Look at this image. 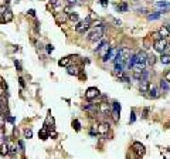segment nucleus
<instances>
[{"instance_id": "f257e3e1", "label": "nucleus", "mask_w": 170, "mask_h": 159, "mask_svg": "<svg viewBox=\"0 0 170 159\" xmlns=\"http://www.w3.org/2000/svg\"><path fill=\"white\" fill-rule=\"evenodd\" d=\"M103 33H105V26L103 24H101V26H92V30L88 33V38L92 43L99 41L103 37Z\"/></svg>"}, {"instance_id": "f03ea898", "label": "nucleus", "mask_w": 170, "mask_h": 159, "mask_svg": "<svg viewBox=\"0 0 170 159\" xmlns=\"http://www.w3.org/2000/svg\"><path fill=\"white\" fill-rule=\"evenodd\" d=\"M91 27H92V20L89 17H86L85 20H82V21L75 23V31L80 33V34H85Z\"/></svg>"}, {"instance_id": "7ed1b4c3", "label": "nucleus", "mask_w": 170, "mask_h": 159, "mask_svg": "<svg viewBox=\"0 0 170 159\" xmlns=\"http://www.w3.org/2000/svg\"><path fill=\"white\" fill-rule=\"evenodd\" d=\"M162 92H163V91L160 89V87H156L154 84H152V83H150V84H149V89H148V94H146V95H148L149 98L156 100V98H159V97L162 95Z\"/></svg>"}, {"instance_id": "20e7f679", "label": "nucleus", "mask_w": 170, "mask_h": 159, "mask_svg": "<svg viewBox=\"0 0 170 159\" xmlns=\"http://www.w3.org/2000/svg\"><path fill=\"white\" fill-rule=\"evenodd\" d=\"M97 97H99V89L97 88V87H89V88L85 91V98H86L88 101H92V100H95Z\"/></svg>"}, {"instance_id": "39448f33", "label": "nucleus", "mask_w": 170, "mask_h": 159, "mask_svg": "<svg viewBox=\"0 0 170 159\" xmlns=\"http://www.w3.org/2000/svg\"><path fill=\"white\" fill-rule=\"evenodd\" d=\"M166 46H167V41H166V38H159V40H156L154 43H153V47H154V50L156 51H159V53H163L165 51V48H166Z\"/></svg>"}, {"instance_id": "423d86ee", "label": "nucleus", "mask_w": 170, "mask_h": 159, "mask_svg": "<svg viewBox=\"0 0 170 159\" xmlns=\"http://www.w3.org/2000/svg\"><path fill=\"white\" fill-rule=\"evenodd\" d=\"M132 151L135 152L139 158H140V156H143V155H145V152H146L145 145H142L140 142H133V143H132Z\"/></svg>"}, {"instance_id": "0eeeda50", "label": "nucleus", "mask_w": 170, "mask_h": 159, "mask_svg": "<svg viewBox=\"0 0 170 159\" xmlns=\"http://www.w3.org/2000/svg\"><path fill=\"white\" fill-rule=\"evenodd\" d=\"M111 106H112V104H109L106 101H102V102L98 104V112H101L103 115H109L111 114Z\"/></svg>"}, {"instance_id": "6e6552de", "label": "nucleus", "mask_w": 170, "mask_h": 159, "mask_svg": "<svg viewBox=\"0 0 170 159\" xmlns=\"http://www.w3.org/2000/svg\"><path fill=\"white\" fill-rule=\"evenodd\" d=\"M13 12L12 10H9V9H6L3 13H1V16H0V21L1 23H10L12 20H13Z\"/></svg>"}, {"instance_id": "1a4fd4ad", "label": "nucleus", "mask_w": 170, "mask_h": 159, "mask_svg": "<svg viewBox=\"0 0 170 159\" xmlns=\"http://www.w3.org/2000/svg\"><path fill=\"white\" fill-rule=\"evenodd\" d=\"M82 109L88 111V112H89V115H91V117H94V115L98 112V105L91 104V102H86V104H84V105H82Z\"/></svg>"}, {"instance_id": "9d476101", "label": "nucleus", "mask_w": 170, "mask_h": 159, "mask_svg": "<svg viewBox=\"0 0 170 159\" xmlns=\"http://www.w3.org/2000/svg\"><path fill=\"white\" fill-rule=\"evenodd\" d=\"M55 21H57V24H63V23H65L68 20V14L67 13H55Z\"/></svg>"}, {"instance_id": "9b49d317", "label": "nucleus", "mask_w": 170, "mask_h": 159, "mask_svg": "<svg viewBox=\"0 0 170 159\" xmlns=\"http://www.w3.org/2000/svg\"><path fill=\"white\" fill-rule=\"evenodd\" d=\"M67 72L69 74V75H75V77H78L80 72H81V68H80L78 66H67Z\"/></svg>"}, {"instance_id": "f8f14e48", "label": "nucleus", "mask_w": 170, "mask_h": 159, "mask_svg": "<svg viewBox=\"0 0 170 159\" xmlns=\"http://www.w3.org/2000/svg\"><path fill=\"white\" fill-rule=\"evenodd\" d=\"M135 55H136V63H142V64H146V60H148V54L145 53V51H137Z\"/></svg>"}, {"instance_id": "ddd939ff", "label": "nucleus", "mask_w": 170, "mask_h": 159, "mask_svg": "<svg viewBox=\"0 0 170 159\" xmlns=\"http://www.w3.org/2000/svg\"><path fill=\"white\" fill-rule=\"evenodd\" d=\"M109 50H111V46H109V43H108V41H103V43L101 44V47L98 48V53H99V55L102 57V55H105V54L108 53Z\"/></svg>"}, {"instance_id": "4468645a", "label": "nucleus", "mask_w": 170, "mask_h": 159, "mask_svg": "<svg viewBox=\"0 0 170 159\" xmlns=\"http://www.w3.org/2000/svg\"><path fill=\"white\" fill-rule=\"evenodd\" d=\"M108 132H109V124L101 122V124L98 125V134L99 135H106Z\"/></svg>"}, {"instance_id": "2eb2a0df", "label": "nucleus", "mask_w": 170, "mask_h": 159, "mask_svg": "<svg viewBox=\"0 0 170 159\" xmlns=\"http://www.w3.org/2000/svg\"><path fill=\"white\" fill-rule=\"evenodd\" d=\"M160 89H162L163 92H169L170 91V83L166 78H162V80H160Z\"/></svg>"}, {"instance_id": "dca6fc26", "label": "nucleus", "mask_w": 170, "mask_h": 159, "mask_svg": "<svg viewBox=\"0 0 170 159\" xmlns=\"http://www.w3.org/2000/svg\"><path fill=\"white\" fill-rule=\"evenodd\" d=\"M149 84H150V81L149 80H140V92H143V94H146L148 92V89H149Z\"/></svg>"}, {"instance_id": "f3484780", "label": "nucleus", "mask_w": 170, "mask_h": 159, "mask_svg": "<svg viewBox=\"0 0 170 159\" xmlns=\"http://www.w3.org/2000/svg\"><path fill=\"white\" fill-rule=\"evenodd\" d=\"M119 54H120L125 60H128V58L131 57V54L132 53H131V50H129L128 47H120V48H119Z\"/></svg>"}, {"instance_id": "a211bd4d", "label": "nucleus", "mask_w": 170, "mask_h": 159, "mask_svg": "<svg viewBox=\"0 0 170 159\" xmlns=\"http://www.w3.org/2000/svg\"><path fill=\"white\" fill-rule=\"evenodd\" d=\"M159 33H160V35L163 37V38H167L170 35V30L167 26H162L160 29H159Z\"/></svg>"}, {"instance_id": "6ab92c4d", "label": "nucleus", "mask_w": 170, "mask_h": 159, "mask_svg": "<svg viewBox=\"0 0 170 159\" xmlns=\"http://www.w3.org/2000/svg\"><path fill=\"white\" fill-rule=\"evenodd\" d=\"M6 143H7V146H9V154L14 155V154L17 152V146H16V143H14V142H12V141H7Z\"/></svg>"}, {"instance_id": "aec40b11", "label": "nucleus", "mask_w": 170, "mask_h": 159, "mask_svg": "<svg viewBox=\"0 0 170 159\" xmlns=\"http://www.w3.org/2000/svg\"><path fill=\"white\" fill-rule=\"evenodd\" d=\"M68 20L71 21V23H78L80 21V16H78V13H74V12H71L69 14H68Z\"/></svg>"}, {"instance_id": "412c9836", "label": "nucleus", "mask_w": 170, "mask_h": 159, "mask_svg": "<svg viewBox=\"0 0 170 159\" xmlns=\"http://www.w3.org/2000/svg\"><path fill=\"white\" fill-rule=\"evenodd\" d=\"M38 136H40L43 141H46V139L48 138V129H47L46 126H44V128H41V129H40V132H38Z\"/></svg>"}, {"instance_id": "4be33fe9", "label": "nucleus", "mask_w": 170, "mask_h": 159, "mask_svg": "<svg viewBox=\"0 0 170 159\" xmlns=\"http://www.w3.org/2000/svg\"><path fill=\"white\" fill-rule=\"evenodd\" d=\"M154 64H156V55H153V54L148 55V60H146V66H148V67H153Z\"/></svg>"}, {"instance_id": "5701e85b", "label": "nucleus", "mask_w": 170, "mask_h": 159, "mask_svg": "<svg viewBox=\"0 0 170 159\" xmlns=\"http://www.w3.org/2000/svg\"><path fill=\"white\" fill-rule=\"evenodd\" d=\"M116 10H118L119 13H120V12H123V13H125V12H128V10H129L128 3H126V1H122L120 4H118V6H116Z\"/></svg>"}, {"instance_id": "b1692460", "label": "nucleus", "mask_w": 170, "mask_h": 159, "mask_svg": "<svg viewBox=\"0 0 170 159\" xmlns=\"http://www.w3.org/2000/svg\"><path fill=\"white\" fill-rule=\"evenodd\" d=\"M69 61H71V57H64V58L58 60V66L60 67H67V66H69Z\"/></svg>"}, {"instance_id": "393cba45", "label": "nucleus", "mask_w": 170, "mask_h": 159, "mask_svg": "<svg viewBox=\"0 0 170 159\" xmlns=\"http://www.w3.org/2000/svg\"><path fill=\"white\" fill-rule=\"evenodd\" d=\"M0 155L1 156L9 155V146H7V143H1V146H0Z\"/></svg>"}, {"instance_id": "a878e982", "label": "nucleus", "mask_w": 170, "mask_h": 159, "mask_svg": "<svg viewBox=\"0 0 170 159\" xmlns=\"http://www.w3.org/2000/svg\"><path fill=\"white\" fill-rule=\"evenodd\" d=\"M160 61L163 63V64H170V54L167 53H162V57H160Z\"/></svg>"}, {"instance_id": "bb28decb", "label": "nucleus", "mask_w": 170, "mask_h": 159, "mask_svg": "<svg viewBox=\"0 0 170 159\" xmlns=\"http://www.w3.org/2000/svg\"><path fill=\"white\" fill-rule=\"evenodd\" d=\"M24 138H27V139L33 138V131H31L30 128H26V129H24Z\"/></svg>"}, {"instance_id": "cd10ccee", "label": "nucleus", "mask_w": 170, "mask_h": 159, "mask_svg": "<svg viewBox=\"0 0 170 159\" xmlns=\"http://www.w3.org/2000/svg\"><path fill=\"white\" fill-rule=\"evenodd\" d=\"M72 128H74L77 132H78V131H81V124H80V121H78V119H74V121H72Z\"/></svg>"}, {"instance_id": "c85d7f7f", "label": "nucleus", "mask_w": 170, "mask_h": 159, "mask_svg": "<svg viewBox=\"0 0 170 159\" xmlns=\"http://www.w3.org/2000/svg\"><path fill=\"white\" fill-rule=\"evenodd\" d=\"M51 125H54V118L51 117V115H47V119H46V122H44V126H50Z\"/></svg>"}, {"instance_id": "c756f323", "label": "nucleus", "mask_w": 170, "mask_h": 159, "mask_svg": "<svg viewBox=\"0 0 170 159\" xmlns=\"http://www.w3.org/2000/svg\"><path fill=\"white\" fill-rule=\"evenodd\" d=\"M6 124V114L4 112H0V128H3Z\"/></svg>"}, {"instance_id": "7c9ffc66", "label": "nucleus", "mask_w": 170, "mask_h": 159, "mask_svg": "<svg viewBox=\"0 0 170 159\" xmlns=\"http://www.w3.org/2000/svg\"><path fill=\"white\" fill-rule=\"evenodd\" d=\"M111 114H112L114 121H115V122H118V121H119V114H120V112H119V111H114V109H112V112H111Z\"/></svg>"}, {"instance_id": "2f4dec72", "label": "nucleus", "mask_w": 170, "mask_h": 159, "mask_svg": "<svg viewBox=\"0 0 170 159\" xmlns=\"http://www.w3.org/2000/svg\"><path fill=\"white\" fill-rule=\"evenodd\" d=\"M112 108H114V111H119L120 112V104H119L118 101H114L112 102Z\"/></svg>"}, {"instance_id": "473e14b6", "label": "nucleus", "mask_w": 170, "mask_h": 159, "mask_svg": "<svg viewBox=\"0 0 170 159\" xmlns=\"http://www.w3.org/2000/svg\"><path fill=\"white\" fill-rule=\"evenodd\" d=\"M159 17H160V13H153V14H149V16H148L149 20H156V18H159Z\"/></svg>"}, {"instance_id": "72a5a7b5", "label": "nucleus", "mask_w": 170, "mask_h": 159, "mask_svg": "<svg viewBox=\"0 0 170 159\" xmlns=\"http://www.w3.org/2000/svg\"><path fill=\"white\" fill-rule=\"evenodd\" d=\"M152 38L156 41V40H159V38H162V35H160V33L159 31H154V33H152Z\"/></svg>"}, {"instance_id": "f704fd0d", "label": "nucleus", "mask_w": 170, "mask_h": 159, "mask_svg": "<svg viewBox=\"0 0 170 159\" xmlns=\"http://www.w3.org/2000/svg\"><path fill=\"white\" fill-rule=\"evenodd\" d=\"M14 64H16V68H17V71H23V67H21V63H20V61H17V60H14Z\"/></svg>"}, {"instance_id": "c9c22d12", "label": "nucleus", "mask_w": 170, "mask_h": 159, "mask_svg": "<svg viewBox=\"0 0 170 159\" xmlns=\"http://www.w3.org/2000/svg\"><path fill=\"white\" fill-rule=\"evenodd\" d=\"M46 50H47V53L50 54V53H52V50H54V47H52L51 44H47V46H46Z\"/></svg>"}, {"instance_id": "e433bc0d", "label": "nucleus", "mask_w": 170, "mask_h": 159, "mask_svg": "<svg viewBox=\"0 0 170 159\" xmlns=\"http://www.w3.org/2000/svg\"><path fill=\"white\" fill-rule=\"evenodd\" d=\"M17 143H18V146H20V151H23V152H24V149H26V148H24V143H23V141L20 139V141H17Z\"/></svg>"}, {"instance_id": "4c0bfd02", "label": "nucleus", "mask_w": 170, "mask_h": 159, "mask_svg": "<svg viewBox=\"0 0 170 159\" xmlns=\"http://www.w3.org/2000/svg\"><path fill=\"white\" fill-rule=\"evenodd\" d=\"M163 78H166L167 81L170 83V70H167L166 72H165V75H163Z\"/></svg>"}, {"instance_id": "58836bf2", "label": "nucleus", "mask_w": 170, "mask_h": 159, "mask_svg": "<svg viewBox=\"0 0 170 159\" xmlns=\"http://www.w3.org/2000/svg\"><path fill=\"white\" fill-rule=\"evenodd\" d=\"M109 20H111V21H112V23H114L115 26H120V21H119V20H116V18L111 17V18H109Z\"/></svg>"}, {"instance_id": "ea45409f", "label": "nucleus", "mask_w": 170, "mask_h": 159, "mask_svg": "<svg viewBox=\"0 0 170 159\" xmlns=\"http://www.w3.org/2000/svg\"><path fill=\"white\" fill-rule=\"evenodd\" d=\"M136 117H135V111H132V114H131V118H129V122H135Z\"/></svg>"}, {"instance_id": "a19ab883", "label": "nucleus", "mask_w": 170, "mask_h": 159, "mask_svg": "<svg viewBox=\"0 0 170 159\" xmlns=\"http://www.w3.org/2000/svg\"><path fill=\"white\" fill-rule=\"evenodd\" d=\"M27 14H29V16H31V17H35V10H33V9H30V10L27 12Z\"/></svg>"}, {"instance_id": "79ce46f5", "label": "nucleus", "mask_w": 170, "mask_h": 159, "mask_svg": "<svg viewBox=\"0 0 170 159\" xmlns=\"http://www.w3.org/2000/svg\"><path fill=\"white\" fill-rule=\"evenodd\" d=\"M18 83H20V85H21V88H24V87H26V83H24V80H23L21 77L18 78Z\"/></svg>"}, {"instance_id": "37998d69", "label": "nucleus", "mask_w": 170, "mask_h": 159, "mask_svg": "<svg viewBox=\"0 0 170 159\" xmlns=\"http://www.w3.org/2000/svg\"><path fill=\"white\" fill-rule=\"evenodd\" d=\"M64 13H67V14L71 13V6H65V7H64Z\"/></svg>"}, {"instance_id": "c03bdc74", "label": "nucleus", "mask_w": 170, "mask_h": 159, "mask_svg": "<svg viewBox=\"0 0 170 159\" xmlns=\"http://www.w3.org/2000/svg\"><path fill=\"white\" fill-rule=\"evenodd\" d=\"M98 3H99V4H102V6H108V3H109V1H108V0H98Z\"/></svg>"}, {"instance_id": "a18cd8bd", "label": "nucleus", "mask_w": 170, "mask_h": 159, "mask_svg": "<svg viewBox=\"0 0 170 159\" xmlns=\"http://www.w3.org/2000/svg\"><path fill=\"white\" fill-rule=\"evenodd\" d=\"M51 6H58V0H50Z\"/></svg>"}, {"instance_id": "49530a36", "label": "nucleus", "mask_w": 170, "mask_h": 159, "mask_svg": "<svg viewBox=\"0 0 170 159\" xmlns=\"http://www.w3.org/2000/svg\"><path fill=\"white\" fill-rule=\"evenodd\" d=\"M148 112H149V108H146V109H145V112H143V118H146V117H148Z\"/></svg>"}]
</instances>
